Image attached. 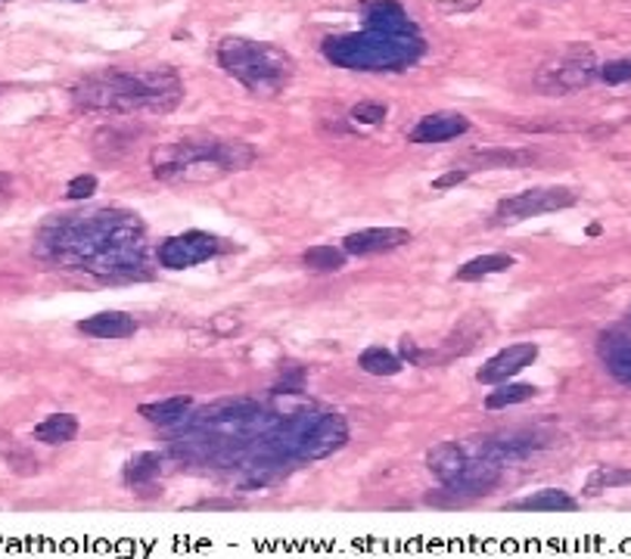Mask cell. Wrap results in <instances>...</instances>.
Instances as JSON below:
<instances>
[{"mask_svg":"<svg viewBox=\"0 0 631 559\" xmlns=\"http://www.w3.org/2000/svg\"><path fill=\"white\" fill-rule=\"evenodd\" d=\"M514 264H516L514 259H511V255H504V252H495V255H480V259H470L466 264H461L454 277L461 280V283H476V280L492 277V274H504V271H511Z\"/></svg>","mask_w":631,"mask_h":559,"instance_id":"18","label":"cell"},{"mask_svg":"<svg viewBox=\"0 0 631 559\" xmlns=\"http://www.w3.org/2000/svg\"><path fill=\"white\" fill-rule=\"evenodd\" d=\"M576 202H579V197L569 187H535V190L516 193L511 199H501L492 221L495 224H516V221H529L538 214L564 212V209H572Z\"/></svg>","mask_w":631,"mask_h":559,"instance_id":"8","label":"cell"},{"mask_svg":"<svg viewBox=\"0 0 631 559\" xmlns=\"http://www.w3.org/2000/svg\"><path fill=\"white\" fill-rule=\"evenodd\" d=\"M346 442H349V426L339 413H320L312 420H299L293 423V435H290V447L308 461L327 457Z\"/></svg>","mask_w":631,"mask_h":559,"instance_id":"7","label":"cell"},{"mask_svg":"<svg viewBox=\"0 0 631 559\" xmlns=\"http://www.w3.org/2000/svg\"><path fill=\"white\" fill-rule=\"evenodd\" d=\"M600 82L603 84H631V60H613L598 68Z\"/></svg>","mask_w":631,"mask_h":559,"instance_id":"28","label":"cell"},{"mask_svg":"<svg viewBox=\"0 0 631 559\" xmlns=\"http://www.w3.org/2000/svg\"><path fill=\"white\" fill-rule=\"evenodd\" d=\"M529 159V152H514V149H473L461 156V165L473 175V171H492V168H519Z\"/></svg>","mask_w":631,"mask_h":559,"instance_id":"16","label":"cell"},{"mask_svg":"<svg viewBox=\"0 0 631 559\" xmlns=\"http://www.w3.org/2000/svg\"><path fill=\"white\" fill-rule=\"evenodd\" d=\"M607 363L613 367L616 377L629 379L631 382V346L625 342V339H622V342H619L616 348H610V351H607Z\"/></svg>","mask_w":631,"mask_h":559,"instance_id":"27","label":"cell"},{"mask_svg":"<svg viewBox=\"0 0 631 559\" xmlns=\"http://www.w3.org/2000/svg\"><path fill=\"white\" fill-rule=\"evenodd\" d=\"M252 162L255 149L243 140H228L209 131H187L153 152V175L171 183H206L243 171Z\"/></svg>","mask_w":631,"mask_h":559,"instance_id":"2","label":"cell"},{"mask_svg":"<svg viewBox=\"0 0 631 559\" xmlns=\"http://www.w3.org/2000/svg\"><path fill=\"white\" fill-rule=\"evenodd\" d=\"M94 152L103 162H118L122 156L132 152V134L125 128H101L94 134Z\"/></svg>","mask_w":631,"mask_h":559,"instance_id":"20","label":"cell"},{"mask_svg":"<svg viewBox=\"0 0 631 559\" xmlns=\"http://www.w3.org/2000/svg\"><path fill=\"white\" fill-rule=\"evenodd\" d=\"M94 190H97V178L94 175H82V178H75V181L69 183V197L72 199H87Z\"/></svg>","mask_w":631,"mask_h":559,"instance_id":"30","label":"cell"},{"mask_svg":"<svg viewBox=\"0 0 631 559\" xmlns=\"http://www.w3.org/2000/svg\"><path fill=\"white\" fill-rule=\"evenodd\" d=\"M240 327H243V320L233 317V314H215V317H212V329H215V333H224V336H231V333H236Z\"/></svg>","mask_w":631,"mask_h":559,"instance_id":"32","label":"cell"},{"mask_svg":"<svg viewBox=\"0 0 631 559\" xmlns=\"http://www.w3.org/2000/svg\"><path fill=\"white\" fill-rule=\"evenodd\" d=\"M78 435V420L72 413H51L44 416L38 426H34V439L51 447H60V444H69Z\"/></svg>","mask_w":631,"mask_h":559,"instance_id":"17","label":"cell"},{"mask_svg":"<svg viewBox=\"0 0 631 559\" xmlns=\"http://www.w3.org/2000/svg\"><path fill=\"white\" fill-rule=\"evenodd\" d=\"M466 178H470V171H466V168H454V171H445V175H439V178L432 181V187H435V190H451V187L464 183Z\"/></svg>","mask_w":631,"mask_h":559,"instance_id":"31","label":"cell"},{"mask_svg":"<svg viewBox=\"0 0 631 559\" xmlns=\"http://www.w3.org/2000/svg\"><path fill=\"white\" fill-rule=\"evenodd\" d=\"M181 78L171 68H106L97 75H87L72 87V97L82 109L97 113H171L181 103Z\"/></svg>","mask_w":631,"mask_h":559,"instance_id":"1","label":"cell"},{"mask_svg":"<svg viewBox=\"0 0 631 559\" xmlns=\"http://www.w3.org/2000/svg\"><path fill=\"white\" fill-rule=\"evenodd\" d=\"M622 485H631V470L625 466H598L588 482H585V494L595 497V494L610 492V488H622Z\"/></svg>","mask_w":631,"mask_h":559,"instance_id":"24","label":"cell"},{"mask_svg":"<svg viewBox=\"0 0 631 559\" xmlns=\"http://www.w3.org/2000/svg\"><path fill=\"white\" fill-rule=\"evenodd\" d=\"M358 367H361L365 373H374V377H396V373H401L404 361H401L396 351L377 346V348H365V351H361Z\"/></svg>","mask_w":631,"mask_h":559,"instance_id":"22","label":"cell"},{"mask_svg":"<svg viewBox=\"0 0 631 559\" xmlns=\"http://www.w3.org/2000/svg\"><path fill=\"white\" fill-rule=\"evenodd\" d=\"M411 243V231L408 228H367V231H355L343 240V252L346 255H380V252H392Z\"/></svg>","mask_w":631,"mask_h":559,"instance_id":"11","label":"cell"},{"mask_svg":"<svg viewBox=\"0 0 631 559\" xmlns=\"http://www.w3.org/2000/svg\"><path fill=\"white\" fill-rule=\"evenodd\" d=\"M159 473H162V457H159V454H137V457L125 466V482L134 485V488H147Z\"/></svg>","mask_w":631,"mask_h":559,"instance_id":"25","label":"cell"},{"mask_svg":"<svg viewBox=\"0 0 631 559\" xmlns=\"http://www.w3.org/2000/svg\"><path fill=\"white\" fill-rule=\"evenodd\" d=\"M466 131H470V118H464L461 113H451V109H442V113L420 118L408 134V140L411 144H445V140H454V137H464Z\"/></svg>","mask_w":631,"mask_h":559,"instance_id":"12","label":"cell"},{"mask_svg":"<svg viewBox=\"0 0 631 559\" xmlns=\"http://www.w3.org/2000/svg\"><path fill=\"white\" fill-rule=\"evenodd\" d=\"M78 333L91 336V339H128L137 333V320L125 312H101L84 317L78 324Z\"/></svg>","mask_w":631,"mask_h":559,"instance_id":"13","label":"cell"},{"mask_svg":"<svg viewBox=\"0 0 631 559\" xmlns=\"http://www.w3.org/2000/svg\"><path fill=\"white\" fill-rule=\"evenodd\" d=\"M367 29H386V32H414V22L404 17L399 0H374L365 3Z\"/></svg>","mask_w":631,"mask_h":559,"instance_id":"15","label":"cell"},{"mask_svg":"<svg viewBox=\"0 0 631 559\" xmlns=\"http://www.w3.org/2000/svg\"><path fill=\"white\" fill-rule=\"evenodd\" d=\"M351 122L358 125H382L386 122V106L382 103H374V99H361L358 106H351Z\"/></svg>","mask_w":631,"mask_h":559,"instance_id":"26","label":"cell"},{"mask_svg":"<svg viewBox=\"0 0 631 559\" xmlns=\"http://www.w3.org/2000/svg\"><path fill=\"white\" fill-rule=\"evenodd\" d=\"M346 252L343 246H327V243H320V246H312L305 249V255H302V264L308 267V271H315V274H333V271H339L343 264H346Z\"/></svg>","mask_w":631,"mask_h":559,"instance_id":"23","label":"cell"},{"mask_svg":"<svg viewBox=\"0 0 631 559\" xmlns=\"http://www.w3.org/2000/svg\"><path fill=\"white\" fill-rule=\"evenodd\" d=\"M507 510H523V513H572L579 510V500L572 494L560 492V488H545V492H535L529 497H519L511 500Z\"/></svg>","mask_w":631,"mask_h":559,"instance_id":"14","label":"cell"},{"mask_svg":"<svg viewBox=\"0 0 631 559\" xmlns=\"http://www.w3.org/2000/svg\"><path fill=\"white\" fill-rule=\"evenodd\" d=\"M7 463L17 476H34L38 473V461L32 454H7Z\"/></svg>","mask_w":631,"mask_h":559,"instance_id":"29","label":"cell"},{"mask_svg":"<svg viewBox=\"0 0 631 559\" xmlns=\"http://www.w3.org/2000/svg\"><path fill=\"white\" fill-rule=\"evenodd\" d=\"M427 41L417 32H386L365 29L358 34H339L324 41L327 60L355 72H404L423 56Z\"/></svg>","mask_w":631,"mask_h":559,"instance_id":"3","label":"cell"},{"mask_svg":"<svg viewBox=\"0 0 631 559\" xmlns=\"http://www.w3.org/2000/svg\"><path fill=\"white\" fill-rule=\"evenodd\" d=\"M427 466L439 482H445L451 492L485 494L498 482V463H488L470 454L466 444L442 442L427 454Z\"/></svg>","mask_w":631,"mask_h":559,"instance_id":"5","label":"cell"},{"mask_svg":"<svg viewBox=\"0 0 631 559\" xmlns=\"http://www.w3.org/2000/svg\"><path fill=\"white\" fill-rule=\"evenodd\" d=\"M190 404H193V398L190 395L162 398V401H153V404H140V408H137V413H140L144 420L156 423V426H168V423L181 420L183 413L190 411Z\"/></svg>","mask_w":631,"mask_h":559,"instance_id":"19","label":"cell"},{"mask_svg":"<svg viewBox=\"0 0 631 559\" xmlns=\"http://www.w3.org/2000/svg\"><path fill=\"white\" fill-rule=\"evenodd\" d=\"M218 63L240 82L255 97H281L286 84L293 82V60L286 50L265 44V41H250V38H224L218 44Z\"/></svg>","mask_w":631,"mask_h":559,"instance_id":"4","label":"cell"},{"mask_svg":"<svg viewBox=\"0 0 631 559\" xmlns=\"http://www.w3.org/2000/svg\"><path fill=\"white\" fill-rule=\"evenodd\" d=\"M535 395H538V389L529 382H498V389L485 395V408L501 411V408H514V404L532 401Z\"/></svg>","mask_w":631,"mask_h":559,"instance_id":"21","label":"cell"},{"mask_svg":"<svg viewBox=\"0 0 631 559\" xmlns=\"http://www.w3.org/2000/svg\"><path fill=\"white\" fill-rule=\"evenodd\" d=\"M10 187V175H0V190H7Z\"/></svg>","mask_w":631,"mask_h":559,"instance_id":"33","label":"cell"},{"mask_svg":"<svg viewBox=\"0 0 631 559\" xmlns=\"http://www.w3.org/2000/svg\"><path fill=\"white\" fill-rule=\"evenodd\" d=\"M598 56L595 50L576 44V48H566L560 53H554L550 60H545L541 66L535 68V91L545 94V97H566V94H576L581 87L598 78Z\"/></svg>","mask_w":631,"mask_h":559,"instance_id":"6","label":"cell"},{"mask_svg":"<svg viewBox=\"0 0 631 559\" xmlns=\"http://www.w3.org/2000/svg\"><path fill=\"white\" fill-rule=\"evenodd\" d=\"M224 249V243L206 231H183L178 236H168L166 243L159 246L156 259L168 271H187L197 267L202 262H212L218 252Z\"/></svg>","mask_w":631,"mask_h":559,"instance_id":"9","label":"cell"},{"mask_svg":"<svg viewBox=\"0 0 631 559\" xmlns=\"http://www.w3.org/2000/svg\"><path fill=\"white\" fill-rule=\"evenodd\" d=\"M535 358H538V346H532V342H516V346L501 348L495 358H488V361L482 363L476 379H480L482 386H498V382L514 379Z\"/></svg>","mask_w":631,"mask_h":559,"instance_id":"10","label":"cell"}]
</instances>
